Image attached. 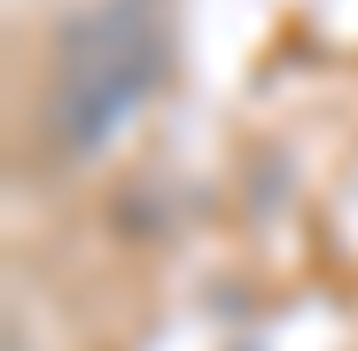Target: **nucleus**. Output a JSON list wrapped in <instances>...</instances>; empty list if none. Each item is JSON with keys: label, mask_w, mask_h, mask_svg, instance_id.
Segmentation results:
<instances>
[{"label": "nucleus", "mask_w": 358, "mask_h": 351, "mask_svg": "<svg viewBox=\"0 0 358 351\" xmlns=\"http://www.w3.org/2000/svg\"><path fill=\"white\" fill-rule=\"evenodd\" d=\"M8 351H31V343H24V320H8Z\"/></svg>", "instance_id": "obj_2"}, {"label": "nucleus", "mask_w": 358, "mask_h": 351, "mask_svg": "<svg viewBox=\"0 0 358 351\" xmlns=\"http://www.w3.org/2000/svg\"><path fill=\"white\" fill-rule=\"evenodd\" d=\"M156 71V47L133 0H109V8H86L63 32V71H55V102H47V125L71 156L109 149V133L125 125L148 94Z\"/></svg>", "instance_id": "obj_1"}]
</instances>
